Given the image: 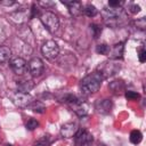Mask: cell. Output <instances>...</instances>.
<instances>
[{
    "mask_svg": "<svg viewBox=\"0 0 146 146\" xmlns=\"http://www.w3.org/2000/svg\"><path fill=\"white\" fill-rule=\"evenodd\" d=\"M103 76L100 75L99 72L95 71L88 75H86L81 81H80V89L82 94L84 95H92L96 94L103 83Z\"/></svg>",
    "mask_w": 146,
    "mask_h": 146,
    "instance_id": "obj_1",
    "label": "cell"
},
{
    "mask_svg": "<svg viewBox=\"0 0 146 146\" xmlns=\"http://www.w3.org/2000/svg\"><path fill=\"white\" fill-rule=\"evenodd\" d=\"M40 21L46 30L50 33H55L59 27V18L55 13L44 11L40 15Z\"/></svg>",
    "mask_w": 146,
    "mask_h": 146,
    "instance_id": "obj_2",
    "label": "cell"
},
{
    "mask_svg": "<svg viewBox=\"0 0 146 146\" xmlns=\"http://www.w3.org/2000/svg\"><path fill=\"white\" fill-rule=\"evenodd\" d=\"M120 68H121L120 64L115 63L114 60H107V62H103L97 67V72L100 73V75L103 76V79H107L110 76L115 75L120 71Z\"/></svg>",
    "mask_w": 146,
    "mask_h": 146,
    "instance_id": "obj_3",
    "label": "cell"
},
{
    "mask_svg": "<svg viewBox=\"0 0 146 146\" xmlns=\"http://www.w3.org/2000/svg\"><path fill=\"white\" fill-rule=\"evenodd\" d=\"M41 52L47 59H55L59 55V47L56 41L48 40L46 41L41 47Z\"/></svg>",
    "mask_w": 146,
    "mask_h": 146,
    "instance_id": "obj_4",
    "label": "cell"
},
{
    "mask_svg": "<svg viewBox=\"0 0 146 146\" xmlns=\"http://www.w3.org/2000/svg\"><path fill=\"white\" fill-rule=\"evenodd\" d=\"M94 143V137L91 132L87 129H79L74 136V144L75 146H91Z\"/></svg>",
    "mask_w": 146,
    "mask_h": 146,
    "instance_id": "obj_5",
    "label": "cell"
},
{
    "mask_svg": "<svg viewBox=\"0 0 146 146\" xmlns=\"http://www.w3.org/2000/svg\"><path fill=\"white\" fill-rule=\"evenodd\" d=\"M11 100L13 103L18 106V107H22V108H25V107H29L32 102H33V97L27 94V92H22V91H17L15 92L13 96H11Z\"/></svg>",
    "mask_w": 146,
    "mask_h": 146,
    "instance_id": "obj_6",
    "label": "cell"
},
{
    "mask_svg": "<svg viewBox=\"0 0 146 146\" xmlns=\"http://www.w3.org/2000/svg\"><path fill=\"white\" fill-rule=\"evenodd\" d=\"M27 70H29V73L34 76V78H38L40 76L42 73H43V70H44V64L43 62L38 58V57H34L32 58L29 63H27Z\"/></svg>",
    "mask_w": 146,
    "mask_h": 146,
    "instance_id": "obj_7",
    "label": "cell"
},
{
    "mask_svg": "<svg viewBox=\"0 0 146 146\" xmlns=\"http://www.w3.org/2000/svg\"><path fill=\"white\" fill-rule=\"evenodd\" d=\"M9 64H10V67H11L13 72L15 74H17V75L24 74L26 72V70H27V63L22 57H16V58L11 59Z\"/></svg>",
    "mask_w": 146,
    "mask_h": 146,
    "instance_id": "obj_8",
    "label": "cell"
},
{
    "mask_svg": "<svg viewBox=\"0 0 146 146\" xmlns=\"http://www.w3.org/2000/svg\"><path fill=\"white\" fill-rule=\"evenodd\" d=\"M72 110L74 111V113L78 116H86L89 113V105L87 102H84L83 99H80L78 97V99L75 102H73L71 104Z\"/></svg>",
    "mask_w": 146,
    "mask_h": 146,
    "instance_id": "obj_9",
    "label": "cell"
},
{
    "mask_svg": "<svg viewBox=\"0 0 146 146\" xmlns=\"http://www.w3.org/2000/svg\"><path fill=\"white\" fill-rule=\"evenodd\" d=\"M103 18L105 21H115L122 14L123 10L122 8H111V7H104L100 11Z\"/></svg>",
    "mask_w": 146,
    "mask_h": 146,
    "instance_id": "obj_10",
    "label": "cell"
},
{
    "mask_svg": "<svg viewBox=\"0 0 146 146\" xmlns=\"http://www.w3.org/2000/svg\"><path fill=\"white\" fill-rule=\"evenodd\" d=\"M79 130V125L75 122H66L60 128V136L64 138H72Z\"/></svg>",
    "mask_w": 146,
    "mask_h": 146,
    "instance_id": "obj_11",
    "label": "cell"
},
{
    "mask_svg": "<svg viewBox=\"0 0 146 146\" xmlns=\"http://www.w3.org/2000/svg\"><path fill=\"white\" fill-rule=\"evenodd\" d=\"M113 104L111 102V99H98L95 103V110L99 113V114H110L112 111Z\"/></svg>",
    "mask_w": 146,
    "mask_h": 146,
    "instance_id": "obj_12",
    "label": "cell"
},
{
    "mask_svg": "<svg viewBox=\"0 0 146 146\" xmlns=\"http://www.w3.org/2000/svg\"><path fill=\"white\" fill-rule=\"evenodd\" d=\"M123 50H124V46L123 42H119L113 44L110 48V52H108V57L111 60H119L123 58Z\"/></svg>",
    "mask_w": 146,
    "mask_h": 146,
    "instance_id": "obj_13",
    "label": "cell"
},
{
    "mask_svg": "<svg viewBox=\"0 0 146 146\" xmlns=\"http://www.w3.org/2000/svg\"><path fill=\"white\" fill-rule=\"evenodd\" d=\"M62 3L67 6L68 11L73 17H79L83 13V8L80 1H62Z\"/></svg>",
    "mask_w": 146,
    "mask_h": 146,
    "instance_id": "obj_14",
    "label": "cell"
},
{
    "mask_svg": "<svg viewBox=\"0 0 146 146\" xmlns=\"http://www.w3.org/2000/svg\"><path fill=\"white\" fill-rule=\"evenodd\" d=\"M27 17L30 18V14H27L26 10H24V9H19V10H17V11H15V13H11V14L9 15L10 21L14 22V23H16V24H22V23H24V22L27 19Z\"/></svg>",
    "mask_w": 146,
    "mask_h": 146,
    "instance_id": "obj_15",
    "label": "cell"
},
{
    "mask_svg": "<svg viewBox=\"0 0 146 146\" xmlns=\"http://www.w3.org/2000/svg\"><path fill=\"white\" fill-rule=\"evenodd\" d=\"M108 88L115 92V94H120L122 91H125V83L122 80H114L108 84Z\"/></svg>",
    "mask_w": 146,
    "mask_h": 146,
    "instance_id": "obj_16",
    "label": "cell"
},
{
    "mask_svg": "<svg viewBox=\"0 0 146 146\" xmlns=\"http://www.w3.org/2000/svg\"><path fill=\"white\" fill-rule=\"evenodd\" d=\"M17 88H18V91L27 92V94H29V91L34 88V83H33V81H31V80L18 81V82H17Z\"/></svg>",
    "mask_w": 146,
    "mask_h": 146,
    "instance_id": "obj_17",
    "label": "cell"
},
{
    "mask_svg": "<svg viewBox=\"0 0 146 146\" xmlns=\"http://www.w3.org/2000/svg\"><path fill=\"white\" fill-rule=\"evenodd\" d=\"M11 58V50L9 47L0 46V64L6 63Z\"/></svg>",
    "mask_w": 146,
    "mask_h": 146,
    "instance_id": "obj_18",
    "label": "cell"
},
{
    "mask_svg": "<svg viewBox=\"0 0 146 146\" xmlns=\"http://www.w3.org/2000/svg\"><path fill=\"white\" fill-rule=\"evenodd\" d=\"M130 143H132L133 145H138L141 140H143V133L139 130H132L130 132Z\"/></svg>",
    "mask_w": 146,
    "mask_h": 146,
    "instance_id": "obj_19",
    "label": "cell"
},
{
    "mask_svg": "<svg viewBox=\"0 0 146 146\" xmlns=\"http://www.w3.org/2000/svg\"><path fill=\"white\" fill-rule=\"evenodd\" d=\"M33 112H35V113H43L44 111H46V106L41 103V102H39V100H33L32 102V104L29 106Z\"/></svg>",
    "mask_w": 146,
    "mask_h": 146,
    "instance_id": "obj_20",
    "label": "cell"
},
{
    "mask_svg": "<svg viewBox=\"0 0 146 146\" xmlns=\"http://www.w3.org/2000/svg\"><path fill=\"white\" fill-rule=\"evenodd\" d=\"M97 13H98V10H97V8L94 6V5H87L84 8H83V14L87 16V17H95L96 15H97Z\"/></svg>",
    "mask_w": 146,
    "mask_h": 146,
    "instance_id": "obj_21",
    "label": "cell"
},
{
    "mask_svg": "<svg viewBox=\"0 0 146 146\" xmlns=\"http://www.w3.org/2000/svg\"><path fill=\"white\" fill-rule=\"evenodd\" d=\"M90 31H91V34L94 36V39H98L102 34V26L94 23V24H90Z\"/></svg>",
    "mask_w": 146,
    "mask_h": 146,
    "instance_id": "obj_22",
    "label": "cell"
},
{
    "mask_svg": "<svg viewBox=\"0 0 146 146\" xmlns=\"http://www.w3.org/2000/svg\"><path fill=\"white\" fill-rule=\"evenodd\" d=\"M110 46L106 44V43H99L96 46V52L97 54H100V55H108L110 52Z\"/></svg>",
    "mask_w": 146,
    "mask_h": 146,
    "instance_id": "obj_23",
    "label": "cell"
},
{
    "mask_svg": "<svg viewBox=\"0 0 146 146\" xmlns=\"http://www.w3.org/2000/svg\"><path fill=\"white\" fill-rule=\"evenodd\" d=\"M124 96H125V98H127L128 100H137V99L140 98V95H139L138 92L131 91V90H127V91L124 92Z\"/></svg>",
    "mask_w": 146,
    "mask_h": 146,
    "instance_id": "obj_24",
    "label": "cell"
},
{
    "mask_svg": "<svg viewBox=\"0 0 146 146\" xmlns=\"http://www.w3.org/2000/svg\"><path fill=\"white\" fill-rule=\"evenodd\" d=\"M38 127H39V121L35 120V119H30V120H27V122H26V124H25V128H26L27 130H34V129H36Z\"/></svg>",
    "mask_w": 146,
    "mask_h": 146,
    "instance_id": "obj_25",
    "label": "cell"
},
{
    "mask_svg": "<svg viewBox=\"0 0 146 146\" xmlns=\"http://www.w3.org/2000/svg\"><path fill=\"white\" fill-rule=\"evenodd\" d=\"M135 24H136V27H137L138 30L144 31V30H145V27H146V19H145V17L138 18V19L135 22Z\"/></svg>",
    "mask_w": 146,
    "mask_h": 146,
    "instance_id": "obj_26",
    "label": "cell"
},
{
    "mask_svg": "<svg viewBox=\"0 0 146 146\" xmlns=\"http://www.w3.org/2000/svg\"><path fill=\"white\" fill-rule=\"evenodd\" d=\"M137 52H138V59H139V62L140 63H145L146 62V50L144 49V47L139 48L137 50Z\"/></svg>",
    "mask_w": 146,
    "mask_h": 146,
    "instance_id": "obj_27",
    "label": "cell"
},
{
    "mask_svg": "<svg viewBox=\"0 0 146 146\" xmlns=\"http://www.w3.org/2000/svg\"><path fill=\"white\" fill-rule=\"evenodd\" d=\"M122 5H123L122 1H117V0H110L108 1V7H111V8H121Z\"/></svg>",
    "mask_w": 146,
    "mask_h": 146,
    "instance_id": "obj_28",
    "label": "cell"
},
{
    "mask_svg": "<svg viewBox=\"0 0 146 146\" xmlns=\"http://www.w3.org/2000/svg\"><path fill=\"white\" fill-rule=\"evenodd\" d=\"M38 14H39V8H38L36 3H33L32 8H31V13H30V18H34Z\"/></svg>",
    "mask_w": 146,
    "mask_h": 146,
    "instance_id": "obj_29",
    "label": "cell"
},
{
    "mask_svg": "<svg viewBox=\"0 0 146 146\" xmlns=\"http://www.w3.org/2000/svg\"><path fill=\"white\" fill-rule=\"evenodd\" d=\"M46 139H47V137L44 136L42 139H40L39 141H36L33 146H48L49 145V141H46Z\"/></svg>",
    "mask_w": 146,
    "mask_h": 146,
    "instance_id": "obj_30",
    "label": "cell"
},
{
    "mask_svg": "<svg viewBox=\"0 0 146 146\" xmlns=\"http://www.w3.org/2000/svg\"><path fill=\"white\" fill-rule=\"evenodd\" d=\"M130 11H131L132 14H137V13L140 11V7H139L138 5H131V6H130Z\"/></svg>",
    "mask_w": 146,
    "mask_h": 146,
    "instance_id": "obj_31",
    "label": "cell"
},
{
    "mask_svg": "<svg viewBox=\"0 0 146 146\" xmlns=\"http://www.w3.org/2000/svg\"><path fill=\"white\" fill-rule=\"evenodd\" d=\"M39 5L42 6V7H46V9H48V7L54 6V2H49V1H46V2H44V1H40Z\"/></svg>",
    "mask_w": 146,
    "mask_h": 146,
    "instance_id": "obj_32",
    "label": "cell"
},
{
    "mask_svg": "<svg viewBox=\"0 0 146 146\" xmlns=\"http://www.w3.org/2000/svg\"><path fill=\"white\" fill-rule=\"evenodd\" d=\"M1 5H5V6H13L16 3V1H1L0 2Z\"/></svg>",
    "mask_w": 146,
    "mask_h": 146,
    "instance_id": "obj_33",
    "label": "cell"
},
{
    "mask_svg": "<svg viewBox=\"0 0 146 146\" xmlns=\"http://www.w3.org/2000/svg\"><path fill=\"white\" fill-rule=\"evenodd\" d=\"M98 146H106L105 144H98Z\"/></svg>",
    "mask_w": 146,
    "mask_h": 146,
    "instance_id": "obj_34",
    "label": "cell"
},
{
    "mask_svg": "<svg viewBox=\"0 0 146 146\" xmlns=\"http://www.w3.org/2000/svg\"><path fill=\"white\" fill-rule=\"evenodd\" d=\"M7 146H11V145H7Z\"/></svg>",
    "mask_w": 146,
    "mask_h": 146,
    "instance_id": "obj_35",
    "label": "cell"
}]
</instances>
